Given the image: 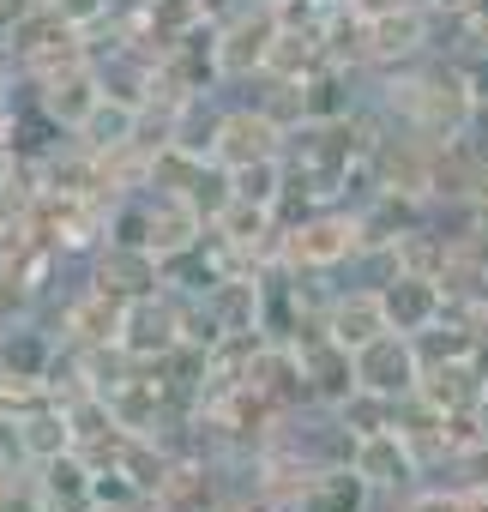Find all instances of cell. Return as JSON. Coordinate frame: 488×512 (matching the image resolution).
Listing matches in <instances>:
<instances>
[{
	"mask_svg": "<svg viewBox=\"0 0 488 512\" xmlns=\"http://www.w3.org/2000/svg\"><path fill=\"white\" fill-rule=\"evenodd\" d=\"M284 127L260 109V103H241V109H223V127H217V151L211 163L223 169H241V163H260V157H284Z\"/></svg>",
	"mask_w": 488,
	"mask_h": 512,
	"instance_id": "6da1fadb",
	"label": "cell"
},
{
	"mask_svg": "<svg viewBox=\"0 0 488 512\" xmlns=\"http://www.w3.org/2000/svg\"><path fill=\"white\" fill-rule=\"evenodd\" d=\"M356 374L368 392H386V398H410L422 386V356H416V338L410 332H380L374 344L356 350Z\"/></svg>",
	"mask_w": 488,
	"mask_h": 512,
	"instance_id": "7a4b0ae2",
	"label": "cell"
},
{
	"mask_svg": "<svg viewBox=\"0 0 488 512\" xmlns=\"http://www.w3.org/2000/svg\"><path fill=\"white\" fill-rule=\"evenodd\" d=\"M434 7L428 0H416V7H404V13H392V19H374L368 25V61L374 67H410V61H422L428 49H434Z\"/></svg>",
	"mask_w": 488,
	"mask_h": 512,
	"instance_id": "3957f363",
	"label": "cell"
},
{
	"mask_svg": "<svg viewBox=\"0 0 488 512\" xmlns=\"http://www.w3.org/2000/svg\"><path fill=\"white\" fill-rule=\"evenodd\" d=\"M380 308H386V326L392 332H428V326H440L446 314H452V302H446V284L440 278H428V272H398L386 290H380Z\"/></svg>",
	"mask_w": 488,
	"mask_h": 512,
	"instance_id": "277c9868",
	"label": "cell"
},
{
	"mask_svg": "<svg viewBox=\"0 0 488 512\" xmlns=\"http://www.w3.org/2000/svg\"><path fill=\"white\" fill-rule=\"evenodd\" d=\"M380 494L386 488H416V476H422V452L404 440V428H380V434H368V440H356V458H350Z\"/></svg>",
	"mask_w": 488,
	"mask_h": 512,
	"instance_id": "5b68a950",
	"label": "cell"
},
{
	"mask_svg": "<svg viewBox=\"0 0 488 512\" xmlns=\"http://www.w3.org/2000/svg\"><path fill=\"white\" fill-rule=\"evenodd\" d=\"M97 290H109V296H121V302H139V296H157L163 290V260L151 247H103L97 253Z\"/></svg>",
	"mask_w": 488,
	"mask_h": 512,
	"instance_id": "8992f818",
	"label": "cell"
},
{
	"mask_svg": "<svg viewBox=\"0 0 488 512\" xmlns=\"http://www.w3.org/2000/svg\"><path fill=\"white\" fill-rule=\"evenodd\" d=\"M97 103H103V85H97V67H91V61H73V67H61V73L43 79V109H49L67 133H79Z\"/></svg>",
	"mask_w": 488,
	"mask_h": 512,
	"instance_id": "52a82bcc",
	"label": "cell"
},
{
	"mask_svg": "<svg viewBox=\"0 0 488 512\" xmlns=\"http://www.w3.org/2000/svg\"><path fill=\"white\" fill-rule=\"evenodd\" d=\"M145 133V109H133V103H121V97H103L91 115H85V127L73 133L85 151H97V157H115V151H127L133 139Z\"/></svg>",
	"mask_w": 488,
	"mask_h": 512,
	"instance_id": "ba28073f",
	"label": "cell"
},
{
	"mask_svg": "<svg viewBox=\"0 0 488 512\" xmlns=\"http://www.w3.org/2000/svg\"><path fill=\"white\" fill-rule=\"evenodd\" d=\"M326 326H332V338L350 344V350H362V344H374L380 332H392V326H386V308H380V290H368V284H356L350 296H332Z\"/></svg>",
	"mask_w": 488,
	"mask_h": 512,
	"instance_id": "9c48e42d",
	"label": "cell"
},
{
	"mask_svg": "<svg viewBox=\"0 0 488 512\" xmlns=\"http://www.w3.org/2000/svg\"><path fill=\"white\" fill-rule=\"evenodd\" d=\"M13 434H19V452H25L31 464H49V458H61V452L79 446V440H73V416H67V404H37V410L13 416Z\"/></svg>",
	"mask_w": 488,
	"mask_h": 512,
	"instance_id": "30bf717a",
	"label": "cell"
},
{
	"mask_svg": "<svg viewBox=\"0 0 488 512\" xmlns=\"http://www.w3.org/2000/svg\"><path fill=\"white\" fill-rule=\"evenodd\" d=\"M302 103H308V121H350L356 115V79L350 67L326 61L320 73L302 79Z\"/></svg>",
	"mask_w": 488,
	"mask_h": 512,
	"instance_id": "8fae6325",
	"label": "cell"
},
{
	"mask_svg": "<svg viewBox=\"0 0 488 512\" xmlns=\"http://www.w3.org/2000/svg\"><path fill=\"white\" fill-rule=\"evenodd\" d=\"M49 368H55V344H49V332H37V326H7L0 332V374L7 380H49Z\"/></svg>",
	"mask_w": 488,
	"mask_h": 512,
	"instance_id": "7c38bea8",
	"label": "cell"
},
{
	"mask_svg": "<svg viewBox=\"0 0 488 512\" xmlns=\"http://www.w3.org/2000/svg\"><path fill=\"white\" fill-rule=\"evenodd\" d=\"M374 494H380V488H374L356 464H332V470L314 476V500H320V512H368Z\"/></svg>",
	"mask_w": 488,
	"mask_h": 512,
	"instance_id": "4fadbf2b",
	"label": "cell"
},
{
	"mask_svg": "<svg viewBox=\"0 0 488 512\" xmlns=\"http://www.w3.org/2000/svg\"><path fill=\"white\" fill-rule=\"evenodd\" d=\"M49 13L61 25H73V31H91V25L115 19V0H49Z\"/></svg>",
	"mask_w": 488,
	"mask_h": 512,
	"instance_id": "5bb4252c",
	"label": "cell"
},
{
	"mask_svg": "<svg viewBox=\"0 0 488 512\" xmlns=\"http://www.w3.org/2000/svg\"><path fill=\"white\" fill-rule=\"evenodd\" d=\"M344 7L362 19V25H374V19H392V13H404V7H416V0H344Z\"/></svg>",
	"mask_w": 488,
	"mask_h": 512,
	"instance_id": "9a60e30c",
	"label": "cell"
},
{
	"mask_svg": "<svg viewBox=\"0 0 488 512\" xmlns=\"http://www.w3.org/2000/svg\"><path fill=\"white\" fill-rule=\"evenodd\" d=\"M458 67H464L470 97H476V103H488V49H482V55H470V61H458Z\"/></svg>",
	"mask_w": 488,
	"mask_h": 512,
	"instance_id": "2e32d148",
	"label": "cell"
}]
</instances>
